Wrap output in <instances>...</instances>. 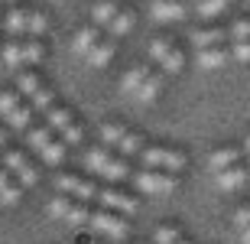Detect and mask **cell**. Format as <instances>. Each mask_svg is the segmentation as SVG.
<instances>
[{"label": "cell", "mask_w": 250, "mask_h": 244, "mask_svg": "<svg viewBox=\"0 0 250 244\" xmlns=\"http://www.w3.org/2000/svg\"><path fill=\"white\" fill-rule=\"evenodd\" d=\"M98 143L111 147L114 153H121V156H127V160L140 156V150L146 147L143 133L130 131L127 124H117V121H104L101 127H98Z\"/></svg>", "instance_id": "obj_3"}, {"label": "cell", "mask_w": 250, "mask_h": 244, "mask_svg": "<svg viewBox=\"0 0 250 244\" xmlns=\"http://www.w3.org/2000/svg\"><path fill=\"white\" fill-rule=\"evenodd\" d=\"M114 56H117V39H114V36H101V39H98V46L84 56V62L94 66V68H104Z\"/></svg>", "instance_id": "obj_19"}, {"label": "cell", "mask_w": 250, "mask_h": 244, "mask_svg": "<svg viewBox=\"0 0 250 244\" xmlns=\"http://www.w3.org/2000/svg\"><path fill=\"white\" fill-rule=\"evenodd\" d=\"M0 121H3V127H7L10 133L13 131L26 133L29 127H33V108H29V101L17 88H3V91H0Z\"/></svg>", "instance_id": "obj_6"}, {"label": "cell", "mask_w": 250, "mask_h": 244, "mask_svg": "<svg viewBox=\"0 0 250 244\" xmlns=\"http://www.w3.org/2000/svg\"><path fill=\"white\" fill-rule=\"evenodd\" d=\"M0 29L10 39H42L49 33V17L39 10H26V7H13L3 13Z\"/></svg>", "instance_id": "obj_1"}, {"label": "cell", "mask_w": 250, "mask_h": 244, "mask_svg": "<svg viewBox=\"0 0 250 244\" xmlns=\"http://www.w3.org/2000/svg\"><path fill=\"white\" fill-rule=\"evenodd\" d=\"M143 72H146V66H133V68H127V72H124V78H121V91L127 94V98H133V94H137L140 82H143Z\"/></svg>", "instance_id": "obj_27"}, {"label": "cell", "mask_w": 250, "mask_h": 244, "mask_svg": "<svg viewBox=\"0 0 250 244\" xmlns=\"http://www.w3.org/2000/svg\"><path fill=\"white\" fill-rule=\"evenodd\" d=\"M56 101H59V94H56V91H52V88L46 85V88H39V91L33 94V98H29V108H33V111H39V114H46V111H49V108H52Z\"/></svg>", "instance_id": "obj_29"}, {"label": "cell", "mask_w": 250, "mask_h": 244, "mask_svg": "<svg viewBox=\"0 0 250 244\" xmlns=\"http://www.w3.org/2000/svg\"><path fill=\"white\" fill-rule=\"evenodd\" d=\"M228 39V26H202L192 33V43L198 49H208V46H224Z\"/></svg>", "instance_id": "obj_21"}, {"label": "cell", "mask_w": 250, "mask_h": 244, "mask_svg": "<svg viewBox=\"0 0 250 244\" xmlns=\"http://www.w3.org/2000/svg\"><path fill=\"white\" fill-rule=\"evenodd\" d=\"M143 169H163V173H182L188 166V153L182 147H166V143H146L137 156Z\"/></svg>", "instance_id": "obj_5"}, {"label": "cell", "mask_w": 250, "mask_h": 244, "mask_svg": "<svg viewBox=\"0 0 250 244\" xmlns=\"http://www.w3.org/2000/svg\"><path fill=\"white\" fill-rule=\"evenodd\" d=\"M23 192H26V189H23L17 179H13V182H10V186L0 192V205H17L20 199H23Z\"/></svg>", "instance_id": "obj_31"}, {"label": "cell", "mask_w": 250, "mask_h": 244, "mask_svg": "<svg viewBox=\"0 0 250 244\" xmlns=\"http://www.w3.org/2000/svg\"><path fill=\"white\" fill-rule=\"evenodd\" d=\"M192 13L186 0H153L149 3V17L156 20V23H179V20H186Z\"/></svg>", "instance_id": "obj_13"}, {"label": "cell", "mask_w": 250, "mask_h": 244, "mask_svg": "<svg viewBox=\"0 0 250 244\" xmlns=\"http://www.w3.org/2000/svg\"><path fill=\"white\" fill-rule=\"evenodd\" d=\"M156 68H159V72H163V75H166V78H176L179 72L186 68V52H182V49H179V46H172V49H169V52H166V59H163V62H159Z\"/></svg>", "instance_id": "obj_25"}, {"label": "cell", "mask_w": 250, "mask_h": 244, "mask_svg": "<svg viewBox=\"0 0 250 244\" xmlns=\"http://www.w3.org/2000/svg\"><path fill=\"white\" fill-rule=\"evenodd\" d=\"M101 36H104V29H98L94 23H88V26H82V29H78V33L72 36V49L84 59L94 46H98V39H101Z\"/></svg>", "instance_id": "obj_20"}, {"label": "cell", "mask_w": 250, "mask_h": 244, "mask_svg": "<svg viewBox=\"0 0 250 244\" xmlns=\"http://www.w3.org/2000/svg\"><path fill=\"white\" fill-rule=\"evenodd\" d=\"M176 244H192V241H188V238H186V235H182V238H179V241H176Z\"/></svg>", "instance_id": "obj_39"}, {"label": "cell", "mask_w": 250, "mask_h": 244, "mask_svg": "<svg viewBox=\"0 0 250 244\" xmlns=\"http://www.w3.org/2000/svg\"><path fill=\"white\" fill-rule=\"evenodd\" d=\"M10 147V131L3 127V121H0V150H7Z\"/></svg>", "instance_id": "obj_35"}, {"label": "cell", "mask_w": 250, "mask_h": 244, "mask_svg": "<svg viewBox=\"0 0 250 244\" xmlns=\"http://www.w3.org/2000/svg\"><path fill=\"white\" fill-rule=\"evenodd\" d=\"M133 26H137V17H133V10L121 7V10H117V17L107 23V36L121 39V36H127V33H133Z\"/></svg>", "instance_id": "obj_23"}, {"label": "cell", "mask_w": 250, "mask_h": 244, "mask_svg": "<svg viewBox=\"0 0 250 244\" xmlns=\"http://www.w3.org/2000/svg\"><path fill=\"white\" fill-rule=\"evenodd\" d=\"M26 143H29V150L36 153L46 166H56L59 169L65 163V156H68V147L59 140L56 131H52V127H46V124L29 127V131H26Z\"/></svg>", "instance_id": "obj_4"}, {"label": "cell", "mask_w": 250, "mask_h": 244, "mask_svg": "<svg viewBox=\"0 0 250 244\" xmlns=\"http://www.w3.org/2000/svg\"><path fill=\"white\" fill-rule=\"evenodd\" d=\"M231 62V52H228V43L224 46H208V49H198L195 52V66L205 68V72H211V68H221Z\"/></svg>", "instance_id": "obj_17"}, {"label": "cell", "mask_w": 250, "mask_h": 244, "mask_svg": "<svg viewBox=\"0 0 250 244\" xmlns=\"http://www.w3.org/2000/svg\"><path fill=\"white\" fill-rule=\"evenodd\" d=\"M211 179H214V186L221 189V192H237L241 186L250 182V166H247V163H237V166H231V169L214 173Z\"/></svg>", "instance_id": "obj_15"}, {"label": "cell", "mask_w": 250, "mask_h": 244, "mask_svg": "<svg viewBox=\"0 0 250 244\" xmlns=\"http://www.w3.org/2000/svg\"><path fill=\"white\" fill-rule=\"evenodd\" d=\"M42 117H46V127H52V131H56V137L62 131H68V127L78 121V117H75V111L68 108V104H62V101H56L46 114H42Z\"/></svg>", "instance_id": "obj_18"}, {"label": "cell", "mask_w": 250, "mask_h": 244, "mask_svg": "<svg viewBox=\"0 0 250 244\" xmlns=\"http://www.w3.org/2000/svg\"><path fill=\"white\" fill-rule=\"evenodd\" d=\"M46 59V43L42 39H7L0 43V62L7 68H36Z\"/></svg>", "instance_id": "obj_2"}, {"label": "cell", "mask_w": 250, "mask_h": 244, "mask_svg": "<svg viewBox=\"0 0 250 244\" xmlns=\"http://www.w3.org/2000/svg\"><path fill=\"white\" fill-rule=\"evenodd\" d=\"M179 238H182V228L172 225V222H163V225H156L153 241H149V244H176Z\"/></svg>", "instance_id": "obj_28"}, {"label": "cell", "mask_w": 250, "mask_h": 244, "mask_svg": "<svg viewBox=\"0 0 250 244\" xmlns=\"http://www.w3.org/2000/svg\"><path fill=\"white\" fill-rule=\"evenodd\" d=\"M241 150H244V153L250 156V133H247V140H244V147H241Z\"/></svg>", "instance_id": "obj_38"}, {"label": "cell", "mask_w": 250, "mask_h": 244, "mask_svg": "<svg viewBox=\"0 0 250 244\" xmlns=\"http://www.w3.org/2000/svg\"><path fill=\"white\" fill-rule=\"evenodd\" d=\"M39 88H46V78L39 75L36 68H23V72H17V91L23 94L26 101L39 91Z\"/></svg>", "instance_id": "obj_22"}, {"label": "cell", "mask_w": 250, "mask_h": 244, "mask_svg": "<svg viewBox=\"0 0 250 244\" xmlns=\"http://www.w3.org/2000/svg\"><path fill=\"white\" fill-rule=\"evenodd\" d=\"M0 20H3V13H0Z\"/></svg>", "instance_id": "obj_41"}, {"label": "cell", "mask_w": 250, "mask_h": 244, "mask_svg": "<svg viewBox=\"0 0 250 244\" xmlns=\"http://www.w3.org/2000/svg\"><path fill=\"white\" fill-rule=\"evenodd\" d=\"M231 3L234 0H195V13L202 20H214V17H224L228 10H231Z\"/></svg>", "instance_id": "obj_24"}, {"label": "cell", "mask_w": 250, "mask_h": 244, "mask_svg": "<svg viewBox=\"0 0 250 244\" xmlns=\"http://www.w3.org/2000/svg\"><path fill=\"white\" fill-rule=\"evenodd\" d=\"M228 39L231 43H241V39H250V17H237L228 26Z\"/></svg>", "instance_id": "obj_30"}, {"label": "cell", "mask_w": 250, "mask_h": 244, "mask_svg": "<svg viewBox=\"0 0 250 244\" xmlns=\"http://www.w3.org/2000/svg\"><path fill=\"white\" fill-rule=\"evenodd\" d=\"M231 222H234V228H237V231L250 225V202H244V205H237V208H234Z\"/></svg>", "instance_id": "obj_33"}, {"label": "cell", "mask_w": 250, "mask_h": 244, "mask_svg": "<svg viewBox=\"0 0 250 244\" xmlns=\"http://www.w3.org/2000/svg\"><path fill=\"white\" fill-rule=\"evenodd\" d=\"M98 205L101 208H111V212H121V215H137L140 208V199L124 186H111V182H101L98 189Z\"/></svg>", "instance_id": "obj_11"}, {"label": "cell", "mask_w": 250, "mask_h": 244, "mask_svg": "<svg viewBox=\"0 0 250 244\" xmlns=\"http://www.w3.org/2000/svg\"><path fill=\"white\" fill-rule=\"evenodd\" d=\"M56 189L62 196L82 199V202H98L101 182H94L91 176H82V173H65V169H59L56 173Z\"/></svg>", "instance_id": "obj_10"}, {"label": "cell", "mask_w": 250, "mask_h": 244, "mask_svg": "<svg viewBox=\"0 0 250 244\" xmlns=\"http://www.w3.org/2000/svg\"><path fill=\"white\" fill-rule=\"evenodd\" d=\"M10 182H13V173H10V169H3V166H0V192H3V189H7Z\"/></svg>", "instance_id": "obj_34"}, {"label": "cell", "mask_w": 250, "mask_h": 244, "mask_svg": "<svg viewBox=\"0 0 250 244\" xmlns=\"http://www.w3.org/2000/svg\"><path fill=\"white\" fill-rule=\"evenodd\" d=\"M88 228L94 235L114 238V241H127L130 235V218L121 215V212H111V208H91V218H88Z\"/></svg>", "instance_id": "obj_7"}, {"label": "cell", "mask_w": 250, "mask_h": 244, "mask_svg": "<svg viewBox=\"0 0 250 244\" xmlns=\"http://www.w3.org/2000/svg\"><path fill=\"white\" fill-rule=\"evenodd\" d=\"M49 215L59 218V222H68V225H88L91 218V202H82V199H72V196H62L56 192L52 202H49Z\"/></svg>", "instance_id": "obj_9"}, {"label": "cell", "mask_w": 250, "mask_h": 244, "mask_svg": "<svg viewBox=\"0 0 250 244\" xmlns=\"http://www.w3.org/2000/svg\"><path fill=\"white\" fill-rule=\"evenodd\" d=\"M130 182L143 196H169V192L179 189V176L176 173H163V169H133Z\"/></svg>", "instance_id": "obj_8"}, {"label": "cell", "mask_w": 250, "mask_h": 244, "mask_svg": "<svg viewBox=\"0 0 250 244\" xmlns=\"http://www.w3.org/2000/svg\"><path fill=\"white\" fill-rule=\"evenodd\" d=\"M241 244H250V225L241 228Z\"/></svg>", "instance_id": "obj_37"}, {"label": "cell", "mask_w": 250, "mask_h": 244, "mask_svg": "<svg viewBox=\"0 0 250 244\" xmlns=\"http://www.w3.org/2000/svg\"><path fill=\"white\" fill-rule=\"evenodd\" d=\"M166 82H169V78L163 75L156 66H146V72H143V82H140L137 94H133V101H140V104H153L159 94H163Z\"/></svg>", "instance_id": "obj_12"}, {"label": "cell", "mask_w": 250, "mask_h": 244, "mask_svg": "<svg viewBox=\"0 0 250 244\" xmlns=\"http://www.w3.org/2000/svg\"><path fill=\"white\" fill-rule=\"evenodd\" d=\"M228 52H231V62H250V39H241V43H231L228 46Z\"/></svg>", "instance_id": "obj_32"}, {"label": "cell", "mask_w": 250, "mask_h": 244, "mask_svg": "<svg viewBox=\"0 0 250 244\" xmlns=\"http://www.w3.org/2000/svg\"><path fill=\"white\" fill-rule=\"evenodd\" d=\"M3 3H17V0H3Z\"/></svg>", "instance_id": "obj_40"}, {"label": "cell", "mask_w": 250, "mask_h": 244, "mask_svg": "<svg viewBox=\"0 0 250 244\" xmlns=\"http://www.w3.org/2000/svg\"><path fill=\"white\" fill-rule=\"evenodd\" d=\"M114 156H117V153H114L111 147H104V143H94V147H84L82 150L84 166H88V173H94V176H104Z\"/></svg>", "instance_id": "obj_16"}, {"label": "cell", "mask_w": 250, "mask_h": 244, "mask_svg": "<svg viewBox=\"0 0 250 244\" xmlns=\"http://www.w3.org/2000/svg\"><path fill=\"white\" fill-rule=\"evenodd\" d=\"M117 10H121V7H117L114 0H98V3L91 7V23L98 29H107V23L117 17Z\"/></svg>", "instance_id": "obj_26"}, {"label": "cell", "mask_w": 250, "mask_h": 244, "mask_svg": "<svg viewBox=\"0 0 250 244\" xmlns=\"http://www.w3.org/2000/svg\"><path fill=\"white\" fill-rule=\"evenodd\" d=\"M68 244H98V241H94V238H88V235H78L75 241H68Z\"/></svg>", "instance_id": "obj_36"}, {"label": "cell", "mask_w": 250, "mask_h": 244, "mask_svg": "<svg viewBox=\"0 0 250 244\" xmlns=\"http://www.w3.org/2000/svg\"><path fill=\"white\" fill-rule=\"evenodd\" d=\"M241 156H244V150L237 147V143H224V147H214V150L205 156V166H208V173L214 176V173H221V169L237 166Z\"/></svg>", "instance_id": "obj_14"}]
</instances>
